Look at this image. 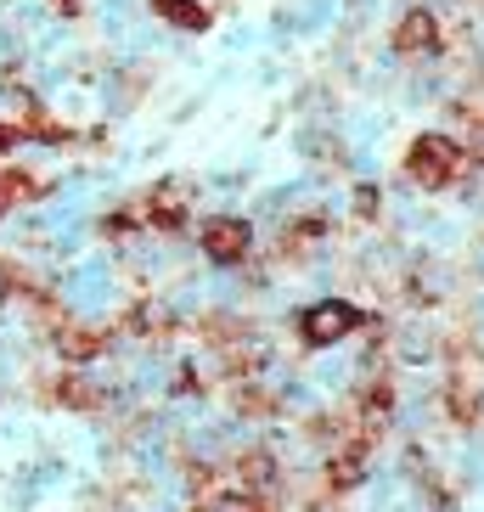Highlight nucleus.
<instances>
[{
    "label": "nucleus",
    "mask_w": 484,
    "mask_h": 512,
    "mask_svg": "<svg viewBox=\"0 0 484 512\" xmlns=\"http://www.w3.org/2000/svg\"><path fill=\"white\" fill-rule=\"evenodd\" d=\"M462 164H468L462 147H456L451 136H434V130L417 136V141H411V152H406V175L423 186V192H445V186L462 175Z\"/></svg>",
    "instance_id": "f257e3e1"
},
{
    "label": "nucleus",
    "mask_w": 484,
    "mask_h": 512,
    "mask_svg": "<svg viewBox=\"0 0 484 512\" xmlns=\"http://www.w3.org/2000/svg\"><path fill=\"white\" fill-rule=\"evenodd\" d=\"M355 327H361V310H355L349 299H321V304H310V310H304V321H299V332H304V344H310V349L344 344Z\"/></svg>",
    "instance_id": "f03ea898"
},
{
    "label": "nucleus",
    "mask_w": 484,
    "mask_h": 512,
    "mask_svg": "<svg viewBox=\"0 0 484 512\" xmlns=\"http://www.w3.org/2000/svg\"><path fill=\"white\" fill-rule=\"evenodd\" d=\"M197 242H203V254H209L214 265H242L248 248H254V226L237 220V214H220V220H209V226L197 231Z\"/></svg>",
    "instance_id": "7ed1b4c3"
},
{
    "label": "nucleus",
    "mask_w": 484,
    "mask_h": 512,
    "mask_svg": "<svg viewBox=\"0 0 484 512\" xmlns=\"http://www.w3.org/2000/svg\"><path fill=\"white\" fill-rule=\"evenodd\" d=\"M394 51L400 57H434L439 51V23H434V12H406L400 17V29H394Z\"/></svg>",
    "instance_id": "20e7f679"
},
{
    "label": "nucleus",
    "mask_w": 484,
    "mask_h": 512,
    "mask_svg": "<svg viewBox=\"0 0 484 512\" xmlns=\"http://www.w3.org/2000/svg\"><path fill=\"white\" fill-rule=\"evenodd\" d=\"M107 338H113V332L107 327H68V321H62L57 327V355L62 361H96V355H102L107 349Z\"/></svg>",
    "instance_id": "39448f33"
},
{
    "label": "nucleus",
    "mask_w": 484,
    "mask_h": 512,
    "mask_svg": "<svg viewBox=\"0 0 484 512\" xmlns=\"http://www.w3.org/2000/svg\"><path fill=\"white\" fill-rule=\"evenodd\" d=\"M51 400H57V406H68V411H102L107 406V394L96 389L91 377H79V372L57 377V383H51Z\"/></svg>",
    "instance_id": "423d86ee"
},
{
    "label": "nucleus",
    "mask_w": 484,
    "mask_h": 512,
    "mask_svg": "<svg viewBox=\"0 0 484 512\" xmlns=\"http://www.w3.org/2000/svg\"><path fill=\"white\" fill-rule=\"evenodd\" d=\"M147 220L158 231H175L186 220V203H181V192H175V186H158V192H152V203H147Z\"/></svg>",
    "instance_id": "0eeeda50"
},
{
    "label": "nucleus",
    "mask_w": 484,
    "mask_h": 512,
    "mask_svg": "<svg viewBox=\"0 0 484 512\" xmlns=\"http://www.w3.org/2000/svg\"><path fill=\"white\" fill-rule=\"evenodd\" d=\"M152 12L175 29H209V6H197V0H152Z\"/></svg>",
    "instance_id": "6e6552de"
},
{
    "label": "nucleus",
    "mask_w": 484,
    "mask_h": 512,
    "mask_svg": "<svg viewBox=\"0 0 484 512\" xmlns=\"http://www.w3.org/2000/svg\"><path fill=\"white\" fill-rule=\"evenodd\" d=\"M237 479H242V490H265V484L276 479V456L271 451H242L237 456Z\"/></svg>",
    "instance_id": "1a4fd4ad"
},
{
    "label": "nucleus",
    "mask_w": 484,
    "mask_h": 512,
    "mask_svg": "<svg viewBox=\"0 0 484 512\" xmlns=\"http://www.w3.org/2000/svg\"><path fill=\"white\" fill-rule=\"evenodd\" d=\"M34 192H40V186H34L29 175H23V169H6V175H0V220H6V214H12L17 203H29Z\"/></svg>",
    "instance_id": "9d476101"
},
{
    "label": "nucleus",
    "mask_w": 484,
    "mask_h": 512,
    "mask_svg": "<svg viewBox=\"0 0 484 512\" xmlns=\"http://www.w3.org/2000/svg\"><path fill=\"white\" fill-rule=\"evenodd\" d=\"M237 411H242V417H271V411H276V394L242 389V394H237Z\"/></svg>",
    "instance_id": "9b49d317"
},
{
    "label": "nucleus",
    "mask_w": 484,
    "mask_h": 512,
    "mask_svg": "<svg viewBox=\"0 0 484 512\" xmlns=\"http://www.w3.org/2000/svg\"><path fill=\"white\" fill-rule=\"evenodd\" d=\"M355 214H361V220L378 214V186H361V192H355Z\"/></svg>",
    "instance_id": "f8f14e48"
},
{
    "label": "nucleus",
    "mask_w": 484,
    "mask_h": 512,
    "mask_svg": "<svg viewBox=\"0 0 484 512\" xmlns=\"http://www.w3.org/2000/svg\"><path fill=\"white\" fill-rule=\"evenodd\" d=\"M17 141H23V136H17V124H0V152L17 147Z\"/></svg>",
    "instance_id": "ddd939ff"
},
{
    "label": "nucleus",
    "mask_w": 484,
    "mask_h": 512,
    "mask_svg": "<svg viewBox=\"0 0 484 512\" xmlns=\"http://www.w3.org/2000/svg\"><path fill=\"white\" fill-rule=\"evenodd\" d=\"M192 512H226V507H220V501H197Z\"/></svg>",
    "instance_id": "4468645a"
},
{
    "label": "nucleus",
    "mask_w": 484,
    "mask_h": 512,
    "mask_svg": "<svg viewBox=\"0 0 484 512\" xmlns=\"http://www.w3.org/2000/svg\"><path fill=\"white\" fill-rule=\"evenodd\" d=\"M57 6H68V12H74V6H79V0H57Z\"/></svg>",
    "instance_id": "2eb2a0df"
}]
</instances>
